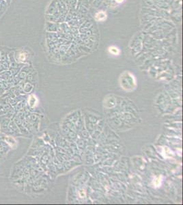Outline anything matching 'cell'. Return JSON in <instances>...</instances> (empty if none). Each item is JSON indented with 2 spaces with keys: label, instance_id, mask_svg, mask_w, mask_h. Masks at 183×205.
Masks as SVG:
<instances>
[{
  "label": "cell",
  "instance_id": "cell-3",
  "mask_svg": "<svg viewBox=\"0 0 183 205\" xmlns=\"http://www.w3.org/2000/svg\"><path fill=\"white\" fill-rule=\"evenodd\" d=\"M107 18V14L105 12H102V11H100L99 12H98V13L96 14V19L98 21H104V20L106 19Z\"/></svg>",
  "mask_w": 183,
  "mask_h": 205
},
{
  "label": "cell",
  "instance_id": "cell-6",
  "mask_svg": "<svg viewBox=\"0 0 183 205\" xmlns=\"http://www.w3.org/2000/svg\"><path fill=\"white\" fill-rule=\"evenodd\" d=\"M18 58L19 60V61H21V62H23L26 60V54L24 53H21L19 54V56H18Z\"/></svg>",
  "mask_w": 183,
  "mask_h": 205
},
{
  "label": "cell",
  "instance_id": "cell-2",
  "mask_svg": "<svg viewBox=\"0 0 183 205\" xmlns=\"http://www.w3.org/2000/svg\"><path fill=\"white\" fill-rule=\"evenodd\" d=\"M12 107L8 103H0V116L6 115Z\"/></svg>",
  "mask_w": 183,
  "mask_h": 205
},
{
  "label": "cell",
  "instance_id": "cell-4",
  "mask_svg": "<svg viewBox=\"0 0 183 205\" xmlns=\"http://www.w3.org/2000/svg\"><path fill=\"white\" fill-rule=\"evenodd\" d=\"M36 101L37 99L36 97H35V96H34V95H31L28 99V105L31 107H34L36 106Z\"/></svg>",
  "mask_w": 183,
  "mask_h": 205
},
{
  "label": "cell",
  "instance_id": "cell-7",
  "mask_svg": "<svg viewBox=\"0 0 183 205\" xmlns=\"http://www.w3.org/2000/svg\"><path fill=\"white\" fill-rule=\"evenodd\" d=\"M124 0H116V2H117V3H122V2Z\"/></svg>",
  "mask_w": 183,
  "mask_h": 205
},
{
  "label": "cell",
  "instance_id": "cell-5",
  "mask_svg": "<svg viewBox=\"0 0 183 205\" xmlns=\"http://www.w3.org/2000/svg\"><path fill=\"white\" fill-rule=\"evenodd\" d=\"M109 51L110 53L114 54V55H117L120 54V51L119 49L117 48L116 47H114V46H112L111 47H109Z\"/></svg>",
  "mask_w": 183,
  "mask_h": 205
},
{
  "label": "cell",
  "instance_id": "cell-1",
  "mask_svg": "<svg viewBox=\"0 0 183 205\" xmlns=\"http://www.w3.org/2000/svg\"><path fill=\"white\" fill-rule=\"evenodd\" d=\"M9 128L11 129V130L12 131L13 136H18V135L20 134V130L19 129V127H17V125L13 120H11V122H10Z\"/></svg>",
  "mask_w": 183,
  "mask_h": 205
}]
</instances>
